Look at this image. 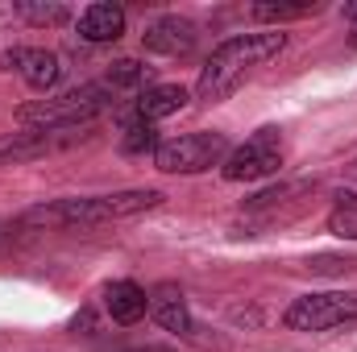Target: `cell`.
Returning <instances> with one entry per match:
<instances>
[{
	"label": "cell",
	"mask_w": 357,
	"mask_h": 352,
	"mask_svg": "<svg viewBox=\"0 0 357 352\" xmlns=\"http://www.w3.org/2000/svg\"><path fill=\"white\" fill-rule=\"evenodd\" d=\"M282 46H287V33H237V38L220 42L212 50V58L204 63V71H199L195 95L204 104H220L225 95H233L241 88L245 75H254L270 58H278Z\"/></svg>",
	"instance_id": "6da1fadb"
},
{
	"label": "cell",
	"mask_w": 357,
	"mask_h": 352,
	"mask_svg": "<svg viewBox=\"0 0 357 352\" xmlns=\"http://www.w3.org/2000/svg\"><path fill=\"white\" fill-rule=\"evenodd\" d=\"M162 203V191H116V195H88V199H59V203H42L33 211L21 216V224L29 228H100L112 220H129L142 216L150 207Z\"/></svg>",
	"instance_id": "7a4b0ae2"
},
{
	"label": "cell",
	"mask_w": 357,
	"mask_h": 352,
	"mask_svg": "<svg viewBox=\"0 0 357 352\" xmlns=\"http://www.w3.org/2000/svg\"><path fill=\"white\" fill-rule=\"evenodd\" d=\"M108 108H112V91H108V83H84V88H75V91H63V95L25 104V108L17 112V120H21V129L79 133V129H88L96 116H104Z\"/></svg>",
	"instance_id": "3957f363"
},
{
	"label": "cell",
	"mask_w": 357,
	"mask_h": 352,
	"mask_svg": "<svg viewBox=\"0 0 357 352\" xmlns=\"http://www.w3.org/2000/svg\"><path fill=\"white\" fill-rule=\"evenodd\" d=\"M229 154L233 150H229L225 133H204L199 129V133H178L171 141H162L158 154H154V166L162 175H204L212 166H225Z\"/></svg>",
	"instance_id": "277c9868"
},
{
	"label": "cell",
	"mask_w": 357,
	"mask_h": 352,
	"mask_svg": "<svg viewBox=\"0 0 357 352\" xmlns=\"http://www.w3.org/2000/svg\"><path fill=\"white\" fill-rule=\"evenodd\" d=\"M357 319V294L349 290H324V294H299L282 311V328L291 332H333Z\"/></svg>",
	"instance_id": "5b68a950"
},
{
	"label": "cell",
	"mask_w": 357,
	"mask_h": 352,
	"mask_svg": "<svg viewBox=\"0 0 357 352\" xmlns=\"http://www.w3.org/2000/svg\"><path fill=\"white\" fill-rule=\"evenodd\" d=\"M278 166H282V137H278V129H258L245 145H237L225 158L220 175L229 182H258V178L278 175Z\"/></svg>",
	"instance_id": "8992f818"
},
{
	"label": "cell",
	"mask_w": 357,
	"mask_h": 352,
	"mask_svg": "<svg viewBox=\"0 0 357 352\" xmlns=\"http://www.w3.org/2000/svg\"><path fill=\"white\" fill-rule=\"evenodd\" d=\"M79 133H54V129H17L0 137V166H21L33 158H46L54 150H67Z\"/></svg>",
	"instance_id": "52a82bcc"
},
{
	"label": "cell",
	"mask_w": 357,
	"mask_h": 352,
	"mask_svg": "<svg viewBox=\"0 0 357 352\" xmlns=\"http://www.w3.org/2000/svg\"><path fill=\"white\" fill-rule=\"evenodd\" d=\"M195 25L183 21V17H158L146 33H142V46L150 54H162V58H178V54H191L195 50Z\"/></svg>",
	"instance_id": "ba28073f"
},
{
	"label": "cell",
	"mask_w": 357,
	"mask_h": 352,
	"mask_svg": "<svg viewBox=\"0 0 357 352\" xmlns=\"http://www.w3.org/2000/svg\"><path fill=\"white\" fill-rule=\"evenodd\" d=\"M0 67H8V71L17 67L33 91H50L63 75L59 54H50V50H8V54H0Z\"/></svg>",
	"instance_id": "9c48e42d"
},
{
	"label": "cell",
	"mask_w": 357,
	"mask_h": 352,
	"mask_svg": "<svg viewBox=\"0 0 357 352\" xmlns=\"http://www.w3.org/2000/svg\"><path fill=\"white\" fill-rule=\"evenodd\" d=\"M183 104H187V91L175 88V83L146 88V91H137V99H133L125 125H154V120H162V116H175Z\"/></svg>",
	"instance_id": "30bf717a"
},
{
	"label": "cell",
	"mask_w": 357,
	"mask_h": 352,
	"mask_svg": "<svg viewBox=\"0 0 357 352\" xmlns=\"http://www.w3.org/2000/svg\"><path fill=\"white\" fill-rule=\"evenodd\" d=\"M125 33V8L121 4H88L79 13V38L100 46V42H116Z\"/></svg>",
	"instance_id": "8fae6325"
},
{
	"label": "cell",
	"mask_w": 357,
	"mask_h": 352,
	"mask_svg": "<svg viewBox=\"0 0 357 352\" xmlns=\"http://www.w3.org/2000/svg\"><path fill=\"white\" fill-rule=\"evenodd\" d=\"M104 307H108V315H112V323H137L146 311H150V294L137 286V282H112L108 290H104Z\"/></svg>",
	"instance_id": "7c38bea8"
},
{
	"label": "cell",
	"mask_w": 357,
	"mask_h": 352,
	"mask_svg": "<svg viewBox=\"0 0 357 352\" xmlns=\"http://www.w3.org/2000/svg\"><path fill=\"white\" fill-rule=\"evenodd\" d=\"M150 315H154L158 328H167V332H175V336H187V332H191L187 298H183V290H175V286H158V290L150 294Z\"/></svg>",
	"instance_id": "4fadbf2b"
},
{
	"label": "cell",
	"mask_w": 357,
	"mask_h": 352,
	"mask_svg": "<svg viewBox=\"0 0 357 352\" xmlns=\"http://www.w3.org/2000/svg\"><path fill=\"white\" fill-rule=\"evenodd\" d=\"M108 91L116 95V91H146V83H150V67L146 63H137V58H121V63H112V71H108Z\"/></svg>",
	"instance_id": "5bb4252c"
},
{
	"label": "cell",
	"mask_w": 357,
	"mask_h": 352,
	"mask_svg": "<svg viewBox=\"0 0 357 352\" xmlns=\"http://www.w3.org/2000/svg\"><path fill=\"white\" fill-rule=\"evenodd\" d=\"M158 129L154 125H125V137H121V150L142 158V154H158Z\"/></svg>",
	"instance_id": "9a60e30c"
},
{
	"label": "cell",
	"mask_w": 357,
	"mask_h": 352,
	"mask_svg": "<svg viewBox=\"0 0 357 352\" xmlns=\"http://www.w3.org/2000/svg\"><path fill=\"white\" fill-rule=\"evenodd\" d=\"M307 13H316L312 0H303V4H254V17H258V21H270V25L299 21V17H307Z\"/></svg>",
	"instance_id": "2e32d148"
},
{
	"label": "cell",
	"mask_w": 357,
	"mask_h": 352,
	"mask_svg": "<svg viewBox=\"0 0 357 352\" xmlns=\"http://www.w3.org/2000/svg\"><path fill=\"white\" fill-rule=\"evenodd\" d=\"M328 228H333L337 237H345V241H357V199L345 195V203L328 216Z\"/></svg>",
	"instance_id": "e0dca14e"
},
{
	"label": "cell",
	"mask_w": 357,
	"mask_h": 352,
	"mask_svg": "<svg viewBox=\"0 0 357 352\" xmlns=\"http://www.w3.org/2000/svg\"><path fill=\"white\" fill-rule=\"evenodd\" d=\"M17 17H25L33 25H59V21H67V8L63 4H17Z\"/></svg>",
	"instance_id": "ac0fdd59"
},
{
	"label": "cell",
	"mask_w": 357,
	"mask_h": 352,
	"mask_svg": "<svg viewBox=\"0 0 357 352\" xmlns=\"http://www.w3.org/2000/svg\"><path fill=\"white\" fill-rule=\"evenodd\" d=\"M354 42H357V21H354Z\"/></svg>",
	"instance_id": "d6986e66"
}]
</instances>
